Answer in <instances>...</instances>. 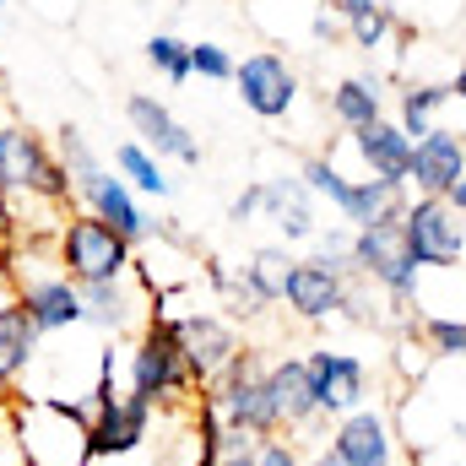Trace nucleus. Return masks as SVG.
Masks as SVG:
<instances>
[{
    "label": "nucleus",
    "instance_id": "nucleus-27",
    "mask_svg": "<svg viewBox=\"0 0 466 466\" xmlns=\"http://www.w3.org/2000/svg\"><path fill=\"white\" fill-rule=\"evenodd\" d=\"M451 104V87H434V82H412L407 93H401V115L396 125L407 130V141H423L429 130H434V115Z\"/></svg>",
    "mask_w": 466,
    "mask_h": 466
},
{
    "label": "nucleus",
    "instance_id": "nucleus-17",
    "mask_svg": "<svg viewBox=\"0 0 466 466\" xmlns=\"http://www.w3.org/2000/svg\"><path fill=\"white\" fill-rule=\"evenodd\" d=\"M76 207L82 212H93L98 223H109V228L125 238V244H141L147 233H152V223H147V212H141V196L119 179L115 168H104L82 196H76Z\"/></svg>",
    "mask_w": 466,
    "mask_h": 466
},
{
    "label": "nucleus",
    "instance_id": "nucleus-3",
    "mask_svg": "<svg viewBox=\"0 0 466 466\" xmlns=\"http://www.w3.org/2000/svg\"><path fill=\"white\" fill-rule=\"evenodd\" d=\"M0 196L11 207L22 201H38V207H55V212H71V179L49 147V136H38L33 125L22 119H5L0 125Z\"/></svg>",
    "mask_w": 466,
    "mask_h": 466
},
{
    "label": "nucleus",
    "instance_id": "nucleus-15",
    "mask_svg": "<svg viewBox=\"0 0 466 466\" xmlns=\"http://www.w3.org/2000/svg\"><path fill=\"white\" fill-rule=\"evenodd\" d=\"M348 282L352 277H337L331 266H320V260L309 255V260L293 266L282 304H288L293 320H304V326H326V320H337V315L348 309Z\"/></svg>",
    "mask_w": 466,
    "mask_h": 466
},
{
    "label": "nucleus",
    "instance_id": "nucleus-5",
    "mask_svg": "<svg viewBox=\"0 0 466 466\" xmlns=\"http://www.w3.org/2000/svg\"><path fill=\"white\" fill-rule=\"evenodd\" d=\"M207 401H212V412L223 418V429L238 434V440H249V445H260V440H277L282 434V423H277V407H271V396H266V358L255 348H244L233 358L228 369L201 390Z\"/></svg>",
    "mask_w": 466,
    "mask_h": 466
},
{
    "label": "nucleus",
    "instance_id": "nucleus-43",
    "mask_svg": "<svg viewBox=\"0 0 466 466\" xmlns=\"http://www.w3.org/2000/svg\"><path fill=\"white\" fill-rule=\"evenodd\" d=\"M0 125H5V87H0Z\"/></svg>",
    "mask_w": 466,
    "mask_h": 466
},
{
    "label": "nucleus",
    "instance_id": "nucleus-31",
    "mask_svg": "<svg viewBox=\"0 0 466 466\" xmlns=\"http://www.w3.org/2000/svg\"><path fill=\"white\" fill-rule=\"evenodd\" d=\"M315 260L331 266L337 277H352V228L348 223L331 228V233H315Z\"/></svg>",
    "mask_w": 466,
    "mask_h": 466
},
{
    "label": "nucleus",
    "instance_id": "nucleus-13",
    "mask_svg": "<svg viewBox=\"0 0 466 466\" xmlns=\"http://www.w3.org/2000/svg\"><path fill=\"white\" fill-rule=\"evenodd\" d=\"M16 304H22V315L33 320L38 337H55V331H76V326H87L82 288H76L66 271H44V277L16 282Z\"/></svg>",
    "mask_w": 466,
    "mask_h": 466
},
{
    "label": "nucleus",
    "instance_id": "nucleus-19",
    "mask_svg": "<svg viewBox=\"0 0 466 466\" xmlns=\"http://www.w3.org/2000/svg\"><path fill=\"white\" fill-rule=\"evenodd\" d=\"M82 309H87V326H98V331H141L147 320H152V309H147V293L136 288V271L130 277H119V282H93V288H82Z\"/></svg>",
    "mask_w": 466,
    "mask_h": 466
},
{
    "label": "nucleus",
    "instance_id": "nucleus-23",
    "mask_svg": "<svg viewBox=\"0 0 466 466\" xmlns=\"http://www.w3.org/2000/svg\"><path fill=\"white\" fill-rule=\"evenodd\" d=\"M293 266H299V255H293L288 244H255V249H249V260H244V271H238V288L271 309V304H282Z\"/></svg>",
    "mask_w": 466,
    "mask_h": 466
},
{
    "label": "nucleus",
    "instance_id": "nucleus-30",
    "mask_svg": "<svg viewBox=\"0 0 466 466\" xmlns=\"http://www.w3.org/2000/svg\"><path fill=\"white\" fill-rule=\"evenodd\" d=\"M233 66L238 60H233L223 44H212V38L207 44H190V76H201V82H233Z\"/></svg>",
    "mask_w": 466,
    "mask_h": 466
},
{
    "label": "nucleus",
    "instance_id": "nucleus-6",
    "mask_svg": "<svg viewBox=\"0 0 466 466\" xmlns=\"http://www.w3.org/2000/svg\"><path fill=\"white\" fill-rule=\"evenodd\" d=\"M352 277L385 288L390 309H407L418 293H423V266L412 260L401 223L390 228H352Z\"/></svg>",
    "mask_w": 466,
    "mask_h": 466
},
{
    "label": "nucleus",
    "instance_id": "nucleus-41",
    "mask_svg": "<svg viewBox=\"0 0 466 466\" xmlns=\"http://www.w3.org/2000/svg\"><path fill=\"white\" fill-rule=\"evenodd\" d=\"M309 466H342V461H337V456H331V451L320 445V456H315V461H309Z\"/></svg>",
    "mask_w": 466,
    "mask_h": 466
},
{
    "label": "nucleus",
    "instance_id": "nucleus-29",
    "mask_svg": "<svg viewBox=\"0 0 466 466\" xmlns=\"http://www.w3.org/2000/svg\"><path fill=\"white\" fill-rule=\"evenodd\" d=\"M423 348L429 358L466 363V315H423Z\"/></svg>",
    "mask_w": 466,
    "mask_h": 466
},
{
    "label": "nucleus",
    "instance_id": "nucleus-1",
    "mask_svg": "<svg viewBox=\"0 0 466 466\" xmlns=\"http://www.w3.org/2000/svg\"><path fill=\"white\" fill-rule=\"evenodd\" d=\"M125 390L136 401H147L152 412H185V407H196L201 390H196V380H190V369L179 358L168 315H152L130 337V348H125Z\"/></svg>",
    "mask_w": 466,
    "mask_h": 466
},
{
    "label": "nucleus",
    "instance_id": "nucleus-26",
    "mask_svg": "<svg viewBox=\"0 0 466 466\" xmlns=\"http://www.w3.org/2000/svg\"><path fill=\"white\" fill-rule=\"evenodd\" d=\"M115 174L136 190V196H152V201L174 196V179L163 174V163H157L141 141H119V147H115Z\"/></svg>",
    "mask_w": 466,
    "mask_h": 466
},
{
    "label": "nucleus",
    "instance_id": "nucleus-21",
    "mask_svg": "<svg viewBox=\"0 0 466 466\" xmlns=\"http://www.w3.org/2000/svg\"><path fill=\"white\" fill-rule=\"evenodd\" d=\"M407 185H385V179H348L337 212L348 228H390L407 218Z\"/></svg>",
    "mask_w": 466,
    "mask_h": 466
},
{
    "label": "nucleus",
    "instance_id": "nucleus-34",
    "mask_svg": "<svg viewBox=\"0 0 466 466\" xmlns=\"http://www.w3.org/2000/svg\"><path fill=\"white\" fill-rule=\"evenodd\" d=\"M255 218H260V179L244 185V190L233 196V207H228V223H238V228H249Z\"/></svg>",
    "mask_w": 466,
    "mask_h": 466
},
{
    "label": "nucleus",
    "instance_id": "nucleus-25",
    "mask_svg": "<svg viewBox=\"0 0 466 466\" xmlns=\"http://www.w3.org/2000/svg\"><path fill=\"white\" fill-rule=\"evenodd\" d=\"M49 147H55V157H60L66 179H71V201H76V196H82V190H87V185H93V179H98V174L109 168V163H104V157L93 152V141L82 136V125H60Z\"/></svg>",
    "mask_w": 466,
    "mask_h": 466
},
{
    "label": "nucleus",
    "instance_id": "nucleus-4",
    "mask_svg": "<svg viewBox=\"0 0 466 466\" xmlns=\"http://www.w3.org/2000/svg\"><path fill=\"white\" fill-rule=\"evenodd\" d=\"M55 260L60 271L76 282V288H93V282H119L136 271V244H125L109 223H98L93 212L71 207L55 228Z\"/></svg>",
    "mask_w": 466,
    "mask_h": 466
},
{
    "label": "nucleus",
    "instance_id": "nucleus-33",
    "mask_svg": "<svg viewBox=\"0 0 466 466\" xmlns=\"http://www.w3.org/2000/svg\"><path fill=\"white\" fill-rule=\"evenodd\" d=\"M249 461H255V466H309V461H304V451H299V440H288V434H277V440H260Z\"/></svg>",
    "mask_w": 466,
    "mask_h": 466
},
{
    "label": "nucleus",
    "instance_id": "nucleus-8",
    "mask_svg": "<svg viewBox=\"0 0 466 466\" xmlns=\"http://www.w3.org/2000/svg\"><path fill=\"white\" fill-rule=\"evenodd\" d=\"M168 326H174V342H179V358H185V369H190L196 390H207V385H212V380L233 363V358L249 348V342L238 337V326H233L228 315H218V309L168 315Z\"/></svg>",
    "mask_w": 466,
    "mask_h": 466
},
{
    "label": "nucleus",
    "instance_id": "nucleus-14",
    "mask_svg": "<svg viewBox=\"0 0 466 466\" xmlns=\"http://www.w3.org/2000/svg\"><path fill=\"white\" fill-rule=\"evenodd\" d=\"M266 396H271V407H277V423H282V434H309V429H320L315 380H309V363H304V352L266 358Z\"/></svg>",
    "mask_w": 466,
    "mask_h": 466
},
{
    "label": "nucleus",
    "instance_id": "nucleus-11",
    "mask_svg": "<svg viewBox=\"0 0 466 466\" xmlns=\"http://www.w3.org/2000/svg\"><path fill=\"white\" fill-rule=\"evenodd\" d=\"M326 451H331L342 466H396L401 440H396L390 412L369 401V407H358V412H348V418H337V423H331Z\"/></svg>",
    "mask_w": 466,
    "mask_h": 466
},
{
    "label": "nucleus",
    "instance_id": "nucleus-7",
    "mask_svg": "<svg viewBox=\"0 0 466 466\" xmlns=\"http://www.w3.org/2000/svg\"><path fill=\"white\" fill-rule=\"evenodd\" d=\"M401 238L423 271H456L466 260V223L445 196H412L401 218Z\"/></svg>",
    "mask_w": 466,
    "mask_h": 466
},
{
    "label": "nucleus",
    "instance_id": "nucleus-44",
    "mask_svg": "<svg viewBox=\"0 0 466 466\" xmlns=\"http://www.w3.org/2000/svg\"><path fill=\"white\" fill-rule=\"evenodd\" d=\"M320 5H331V0H320Z\"/></svg>",
    "mask_w": 466,
    "mask_h": 466
},
{
    "label": "nucleus",
    "instance_id": "nucleus-35",
    "mask_svg": "<svg viewBox=\"0 0 466 466\" xmlns=\"http://www.w3.org/2000/svg\"><path fill=\"white\" fill-rule=\"evenodd\" d=\"M11 238H16V212H11V201L0 196V249H5Z\"/></svg>",
    "mask_w": 466,
    "mask_h": 466
},
{
    "label": "nucleus",
    "instance_id": "nucleus-39",
    "mask_svg": "<svg viewBox=\"0 0 466 466\" xmlns=\"http://www.w3.org/2000/svg\"><path fill=\"white\" fill-rule=\"evenodd\" d=\"M5 304H16V293H11V277H5V266H0V309Z\"/></svg>",
    "mask_w": 466,
    "mask_h": 466
},
{
    "label": "nucleus",
    "instance_id": "nucleus-42",
    "mask_svg": "<svg viewBox=\"0 0 466 466\" xmlns=\"http://www.w3.org/2000/svg\"><path fill=\"white\" fill-rule=\"evenodd\" d=\"M249 456H255V451H249ZM249 456H223V461H218V466H255V461H249Z\"/></svg>",
    "mask_w": 466,
    "mask_h": 466
},
{
    "label": "nucleus",
    "instance_id": "nucleus-22",
    "mask_svg": "<svg viewBox=\"0 0 466 466\" xmlns=\"http://www.w3.org/2000/svg\"><path fill=\"white\" fill-rule=\"evenodd\" d=\"M38 348H44V337L33 331L22 304H5L0 309V407L16 396V380L38 363Z\"/></svg>",
    "mask_w": 466,
    "mask_h": 466
},
{
    "label": "nucleus",
    "instance_id": "nucleus-9",
    "mask_svg": "<svg viewBox=\"0 0 466 466\" xmlns=\"http://www.w3.org/2000/svg\"><path fill=\"white\" fill-rule=\"evenodd\" d=\"M309 363V380H315V407H320V423H337L358 407L374 401V380H369V363L358 352H342V348H309L304 352Z\"/></svg>",
    "mask_w": 466,
    "mask_h": 466
},
{
    "label": "nucleus",
    "instance_id": "nucleus-32",
    "mask_svg": "<svg viewBox=\"0 0 466 466\" xmlns=\"http://www.w3.org/2000/svg\"><path fill=\"white\" fill-rule=\"evenodd\" d=\"M348 33H352V44H358V49H369V55H374V49L385 44V33H390V11H385V5H374V11H363V16H352Z\"/></svg>",
    "mask_w": 466,
    "mask_h": 466
},
{
    "label": "nucleus",
    "instance_id": "nucleus-37",
    "mask_svg": "<svg viewBox=\"0 0 466 466\" xmlns=\"http://www.w3.org/2000/svg\"><path fill=\"white\" fill-rule=\"evenodd\" d=\"M309 33H315V38H320V44H326V38H337V33H342V27H337V16H331V11H320V16H315V27H309Z\"/></svg>",
    "mask_w": 466,
    "mask_h": 466
},
{
    "label": "nucleus",
    "instance_id": "nucleus-2",
    "mask_svg": "<svg viewBox=\"0 0 466 466\" xmlns=\"http://www.w3.org/2000/svg\"><path fill=\"white\" fill-rule=\"evenodd\" d=\"M11 434L22 466H87V407L82 401H49L22 396L11 401Z\"/></svg>",
    "mask_w": 466,
    "mask_h": 466
},
{
    "label": "nucleus",
    "instance_id": "nucleus-18",
    "mask_svg": "<svg viewBox=\"0 0 466 466\" xmlns=\"http://www.w3.org/2000/svg\"><path fill=\"white\" fill-rule=\"evenodd\" d=\"M260 218L282 233L288 244H304V238L320 233L315 228V196H309V185H304L299 174H271V179H260Z\"/></svg>",
    "mask_w": 466,
    "mask_h": 466
},
{
    "label": "nucleus",
    "instance_id": "nucleus-45",
    "mask_svg": "<svg viewBox=\"0 0 466 466\" xmlns=\"http://www.w3.org/2000/svg\"><path fill=\"white\" fill-rule=\"evenodd\" d=\"M0 11H5V0H0Z\"/></svg>",
    "mask_w": 466,
    "mask_h": 466
},
{
    "label": "nucleus",
    "instance_id": "nucleus-20",
    "mask_svg": "<svg viewBox=\"0 0 466 466\" xmlns=\"http://www.w3.org/2000/svg\"><path fill=\"white\" fill-rule=\"evenodd\" d=\"M352 152L363 157L369 179H385V185H407V168H412V141L396 119H374L363 130H352Z\"/></svg>",
    "mask_w": 466,
    "mask_h": 466
},
{
    "label": "nucleus",
    "instance_id": "nucleus-16",
    "mask_svg": "<svg viewBox=\"0 0 466 466\" xmlns=\"http://www.w3.org/2000/svg\"><path fill=\"white\" fill-rule=\"evenodd\" d=\"M466 174V136L434 125L423 141H412V168L407 185H418V196H451V185Z\"/></svg>",
    "mask_w": 466,
    "mask_h": 466
},
{
    "label": "nucleus",
    "instance_id": "nucleus-12",
    "mask_svg": "<svg viewBox=\"0 0 466 466\" xmlns=\"http://www.w3.org/2000/svg\"><path fill=\"white\" fill-rule=\"evenodd\" d=\"M125 119H130V136H136L157 163H163V157H174V163H185V168L201 163V141H196V130L174 115L163 98H152V93H130V98H125Z\"/></svg>",
    "mask_w": 466,
    "mask_h": 466
},
{
    "label": "nucleus",
    "instance_id": "nucleus-10",
    "mask_svg": "<svg viewBox=\"0 0 466 466\" xmlns=\"http://www.w3.org/2000/svg\"><path fill=\"white\" fill-rule=\"evenodd\" d=\"M233 87H238V104L255 119H288L299 104V71L277 55V49H255L233 66Z\"/></svg>",
    "mask_w": 466,
    "mask_h": 466
},
{
    "label": "nucleus",
    "instance_id": "nucleus-40",
    "mask_svg": "<svg viewBox=\"0 0 466 466\" xmlns=\"http://www.w3.org/2000/svg\"><path fill=\"white\" fill-rule=\"evenodd\" d=\"M451 98H461L466 104V60H461V71H456V82H451Z\"/></svg>",
    "mask_w": 466,
    "mask_h": 466
},
{
    "label": "nucleus",
    "instance_id": "nucleus-36",
    "mask_svg": "<svg viewBox=\"0 0 466 466\" xmlns=\"http://www.w3.org/2000/svg\"><path fill=\"white\" fill-rule=\"evenodd\" d=\"M331 5H337V16H342V22L363 16V11H374V0H331Z\"/></svg>",
    "mask_w": 466,
    "mask_h": 466
},
{
    "label": "nucleus",
    "instance_id": "nucleus-24",
    "mask_svg": "<svg viewBox=\"0 0 466 466\" xmlns=\"http://www.w3.org/2000/svg\"><path fill=\"white\" fill-rule=\"evenodd\" d=\"M331 115H337L342 130H363V125L385 119V93H380V82H374V76H342V82L331 87Z\"/></svg>",
    "mask_w": 466,
    "mask_h": 466
},
{
    "label": "nucleus",
    "instance_id": "nucleus-28",
    "mask_svg": "<svg viewBox=\"0 0 466 466\" xmlns=\"http://www.w3.org/2000/svg\"><path fill=\"white\" fill-rule=\"evenodd\" d=\"M147 66H152L168 87H185V82H190V44L174 38V33H152V38H147Z\"/></svg>",
    "mask_w": 466,
    "mask_h": 466
},
{
    "label": "nucleus",
    "instance_id": "nucleus-38",
    "mask_svg": "<svg viewBox=\"0 0 466 466\" xmlns=\"http://www.w3.org/2000/svg\"><path fill=\"white\" fill-rule=\"evenodd\" d=\"M445 201H451V207H456V212L466 218V174L456 179V185H451V196H445Z\"/></svg>",
    "mask_w": 466,
    "mask_h": 466
}]
</instances>
